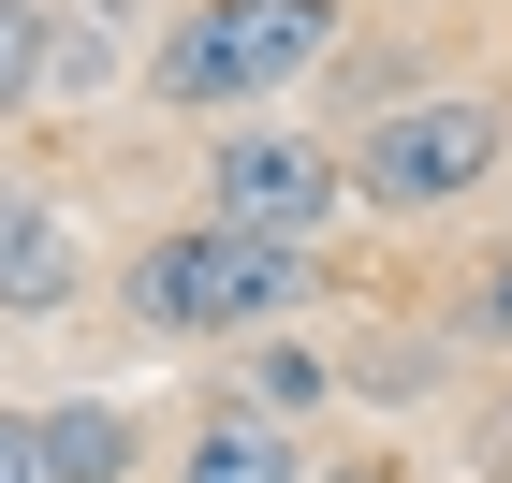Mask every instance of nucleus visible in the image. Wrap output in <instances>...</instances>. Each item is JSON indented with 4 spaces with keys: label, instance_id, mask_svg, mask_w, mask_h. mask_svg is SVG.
<instances>
[{
    "label": "nucleus",
    "instance_id": "f257e3e1",
    "mask_svg": "<svg viewBox=\"0 0 512 483\" xmlns=\"http://www.w3.org/2000/svg\"><path fill=\"white\" fill-rule=\"evenodd\" d=\"M308 293V235H249V220H191V235L132 249V322L147 337H249Z\"/></svg>",
    "mask_w": 512,
    "mask_h": 483
},
{
    "label": "nucleus",
    "instance_id": "f03ea898",
    "mask_svg": "<svg viewBox=\"0 0 512 483\" xmlns=\"http://www.w3.org/2000/svg\"><path fill=\"white\" fill-rule=\"evenodd\" d=\"M337 44V0H205L161 44V103H278Z\"/></svg>",
    "mask_w": 512,
    "mask_h": 483
},
{
    "label": "nucleus",
    "instance_id": "7ed1b4c3",
    "mask_svg": "<svg viewBox=\"0 0 512 483\" xmlns=\"http://www.w3.org/2000/svg\"><path fill=\"white\" fill-rule=\"evenodd\" d=\"M352 176H366V205H454V191H483V176H498V103H483V88H425V103H395V118L352 147Z\"/></svg>",
    "mask_w": 512,
    "mask_h": 483
},
{
    "label": "nucleus",
    "instance_id": "20e7f679",
    "mask_svg": "<svg viewBox=\"0 0 512 483\" xmlns=\"http://www.w3.org/2000/svg\"><path fill=\"white\" fill-rule=\"evenodd\" d=\"M337 176H352V161L308 147V132H220L205 205H220V220H249V235H308V220H337Z\"/></svg>",
    "mask_w": 512,
    "mask_h": 483
},
{
    "label": "nucleus",
    "instance_id": "39448f33",
    "mask_svg": "<svg viewBox=\"0 0 512 483\" xmlns=\"http://www.w3.org/2000/svg\"><path fill=\"white\" fill-rule=\"evenodd\" d=\"M74 293V235L44 191H0V308H59Z\"/></svg>",
    "mask_w": 512,
    "mask_h": 483
},
{
    "label": "nucleus",
    "instance_id": "423d86ee",
    "mask_svg": "<svg viewBox=\"0 0 512 483\" xmlns=\"http://www.w3.org/2000/svg\"><path fill=\"white\" fill-rule=\"evenodd\" d=\"M176 483H308V469H293V440H278L264 410H220V425L176 454Z\"/></svg>",
    "mask_w": 512,
    "mask_h": 483
},
{
    "label": "nucleus",
    "instance_id": "0eeeda50",
    "mask_svg": "<svg viewBox=\"0 0 512 483\" xmlns=\"http://www.w3.org/2000/svg\"><path fill=\"white\" fill-rule=\"evenodd\" d=\"M44 469H59V483H118V469H132V425H118L103 396L44 410Z\"/></svg>",
    "mask_w": 512,
    "mask_h": 483
},
{
    "label": "nucleus",
    "instance_id": "6e6552de",
    "mask_svg": "<svg viewBox=\"0 0 512 483\" xmlns=\"http://www.w3.org/2000/svg\"><path fill=\"white\" fill-rule=\"evenodd\" d=\"M15 103H44V15L30 0H0V118Z\"/></svg>",
    "mask_w": 512,
    "mask_h": 483
},
{
    "label": "nucleus",
    "instance_id": "1a4fd4ad",
    "mask_svg": "<svg viewBox=\"0 0 512 483\" xmlns=\"http://www.w3.org/2000/svg\"><path fill=\"white\" fill-rule=\"evenodd\" d=\"M0 483H59L44 469V410H0Z\"/></svg>",
    "mask_w": 512,
    "mask_h": 483
},
{
    "label": "nucleus",
    "instance_id": "9d476101",
    "mask_svg": "<svg viewBox=\"0 0 512 483\" xmlns=\"http://www.w3.org/2000/svg\"><path fill=\"white\" fill-rule=\"evenodd\" d=\"M483 337H512V279H498V293H483Z\"/></svg>",
    "mask_w": 512,
    "mask_h": 483
},
{
    "label": "nucleus",
    "instance_id": "9b49d317",
    "mask_svg": "<svg viewBox=\"0 0 512 483\" xmlns=\"http://www.w3.org/2000/svg\"><path fill=\"white\" fill-rule=\"evenodd\" d=\"M322 483H381V469H322Z\"/></svg>",
    "mask_w": 512,
    "mask_h": 483
}]
</instances>
